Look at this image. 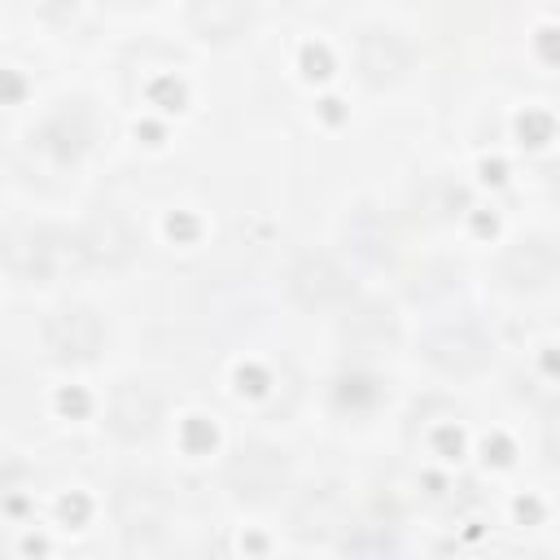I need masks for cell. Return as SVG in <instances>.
<instances>
[{
  "mask_svg": "<svg viewBox=\"0 0 560 560\" xmlns=\"http://www.w3.org/2000/svg\"><path fill=\"white\" fill-rule=\"evenodd\" d=\"M551 267H556V258H551V249H547L542 241L516 245V249L508 254V262H503V271H508L512 284H538V280L551 276Z\"/></svg>",
  "mask_w": 560,
  "mask_h": 560,
  "instance_id": "obj_3",
  "label": "cell"
},
{
  "mask_svg": "<svg viewBox=\"0 0 560 560\" xmlns=\"http://www.w3.org/2000/svg\"><path fill=\"white\" fill-rule=\"evenodd\" d=\"M359 61H363L368 79H389V74L402 70V44H398L389 31H372V35H363V44H359Z\"/></svg>",
  "mask_w": 560,
  "mask_h": 560,
  "instance_id": "obj_2",
  "label": "cell"
},
{
  "mask_svg": "<svg viewBox=\"0 0 560 560\" xmlns=\"http://www.w3.org/2000/svg\"><path fill=\"white\" fill-rule=\"evenodd\" d=\"M188 18H192L197 26H206L210 35H228L232 26L249 22V13H245V9H236V4H210V9H206V4H197Z\"/></svg>",
  "mask_w": 560,
  "mask_h": 560,
  "instance_id": "obj_4",
  "label": "cell"
},
{
  "mask_svg": "<svg viewBox=\"0 0 560 560\" xmlns=\"http://www.w3.org/2000/svg\"><path fill=\"white\" fill-rule=\"evenodd\" d=\"M293 289H298L302 298L328 302V298H341V293H346V280H341V271H337L328 258H306V262L293 271Z\"/></svg>",
  "mask_w": 560,
  "mask_h": 560,
  "instance_id": "obj_1",
  "label": "cell"
}]
</instances>
